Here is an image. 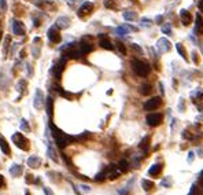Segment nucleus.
Returning <instances> with one entry per match:
<instances>
[{
	"instance_id": "31",
	"label": "nucleus",
	"mask_w": 203,
	"mask_h": 195,
	"mask_svg": "<svg viewBox=\"0 0 203 195\" xmlns=\"http://www.w3.org/2000/svg\"><path fill=\"white\" fill-rule=\"evenodd\" d=\"M104 6H106L107 8H114V10L117 8V4H115L114 0H106V2H104Z\"/></svg>"
},
{
	"instance_id": "15",
	"label": "nucleus",
	"mask_w": 203,
	"mask_h": 195,
	"mask_svg": "<svg viewBox=\"0 0 203 195\" xmlns=\"http://www.w3.org/2000/svg\"><path fill=\"white\" fill-rule=\"evenodd\" d=\"M56 26H58L59 29H66V28L70 26V20H69L67 17L58 18V21H56Z\"/></svg>"
},
{
	"instance_id": "4",
	"label": "nucleus",
	"mask_w": 203,
	"mask_h": 195,
	"mask_svg": "<svg viewBox=\"0 0 203 195\" xmlns=\"http://www.w3.org/2000/svg\"><path fill=\"white\" fill-rule=\"evenodd\" d=\"M161 103H162V99H161L159 96L151 98L150 100H147V102L144 103V110H147V111H154V110H157V109L161 106Z\"/></svg>"
},
{
	"instance_id": "18",
	"label": "nucleus",
	"mask_w": 203,
	"mask_h": 195,
	"mask_svg": "<svg viewBox=\"0 0 203 195\" xmlns=\"http://www.w3.org/2000/svg\"><path fill=\"white\" fill-rule=\"evenodd\" d=\"M0 148H2V151L4 153V154H10V146H8V143L6 142V139L0 135Z\"/></svg>"
},
{
	"instance_id": "1",
	"label": "nucleus",
	"mask_w": 203,
	"mask_h": 195,
	"mask_svg": "<svg viewBox=\"0 0 203 195\" xmlns=\"http://www.w3.org/2000/svg\"><path fill=\"white\" fill-rule=\"evenodd\" d=\"M50 126H51V131H52V136H54V139H55V143L58 144L59 148H65L67 144H70L73 140H77V137L69 136V135H66L65 132H62L61 129H58L52 122L50 124Z\"/></svg>"
},
{
	"instance_id": "33",
	"label": "nucleus",
	"mask_w": 203,
	"mask_h": 195,
	"mask_svg": "<svg viewBox=\"0 0 203 195\" xmlns=\"http://www.w3.org/2000/svg\"><path fill=\"white\" fill-rule=\"evenodd\" d=\"M117 47H118V50L121 51V54H123V55H125V54H126V48H125V46H123L122 43H119V41H118V43H117Z\"/></svg>"
},
{
	"instance_id": "36",
	"label": "nucleus",
	"mask_w": 203,
	"mask_h": 195,
	"mask_svg": "<svg viewBox=\"0 0 203 195\" xmlns=\"http://www.w3.org/2000/svg\"><path fill=\"white\" fill-rule=\"evenodd\" d=\"M33 181H34V176H32V175H28L26 176V183H33Z\"/></svg>"
},
{
	"instance_id": "12",
	"label": "nucleus",
	"mask_w": 203,
	"mask_h": 195,
	"mask_svg": "<svg viewBox=\"0 0 203 195\" xmlns=\"http://www.w3.org/2000/svg\"><path fill=\"white\" fill-rule=\"evenodd\" d=\"M196 36H202L203 34V18L201 14H196V21H195V29H193Z\"/></svg>"
},
{
	"instance_id": "2",
	"label": "nucleus",
	"mask_w": 203,
	"mask_h": 195,
	"mask_svg": "<svg viewBox=\"0 0 203 195\" xmlns=\"http://www.w3.org/2000/svg\"><path fill=\"white\" fill-rule=\"evenodd\" d=\"M132 69H133V72H135L137 76H140V77H147V76L150 74V70H151L148 63L143 62V60H139V59L132 60Z\"/></svg>"
},
{
	"instance_id": "20",
	"label": "nucleus",
	"mask_w": 203,
	"mask_h": 195,
	"mask_svg": "<svg viewBox=\"0 0 203 195\" xmlns=\"http://www.w3.org/2000/svg\"><path fill=\"white\" fill-rule=\"evenodd\" d=\"M10 173H11V176H14V177H18L19 175H22V166L17 165V164L12 165L10 169Z\"/></svg>"
},
{
	"instance_id": "35",
	"label": "nucleus",
	"mask_w": 203,
	"mask_h": 195,
	"mask_svg": "<svg viewBox=\"0 0 203 195\" xmlns=\"http://www.w3.org/2000/svg\"><path fill=\"white\" fill-rule=\"evenodd\" d=\"M0 6H2V11L7 10V4H6V0H0Z\"/></svg>"
},
{
	"instance_id": "40",
	"label": "nucleus",
	"mask_w": 203,
	"mask_h": 195,
	"mask_svg": "<svg viewBox=\"0 0 203 195\" xmlns=\"http://www.w3.org/2000/svg\"><path fill=\"white\" fill-rule=\"evenodd\" d=\"M4 177H3V176L2 175H0V188H2V187H4Z\"/></svg>"
},
{
	"instance_id": "34",
	"label": "nucleus",
	"mask_w": 203,
	"mask_h": 195,
	"mask_svg": "<svg viewBox=\"0 0 203 195\" xmlns=\"http://www.w3.org/2000/svg\"><path fill=\"white\" fill-rule=\"evenodd\" d=\"M141 22H143V25H144V26H150V25H151V21L148 20V18H143Z\"/></svg>"
},
{
	"instance_id": "42",
	"label": "nucleus",
	"mask_w": 203,
	"mask_h": 195,
	"mask_svg": "<svg viewBox=\"0 0 203 195\" xmlns=\"http://www.w3.org/2000/svg\"><path fill=\"white\" fill-rule=\"evenodd\" d=\"M81 188L85 191V193H89V190H91V188L88 187V185H81Z\"/></svg>"
},
{
	"instance_id": "45",
	"label": "nucleus",
	"mask_w": 203,
	"mask_h": 195,
	"mask_svg": "<svg viewBox=\"0 0 203 195\" xmlns=\"http://www.w3.org/2000/svg\"><path fill=\"white\" fill-rule=\"evenodd\" d=\"M26 195H30V194H29V193H26Z\"/></svg>"
},
{
	"instance_id": "38",
	"label": "nucleus",
	"mask_w": 203,
	"mask_h": 195,
	"mask_svg": "<svg viewBox=\"0 0 203 195\" xmlns=\"http://www.w3.org/2000/svg\"><path fill=\"white\" fill-rule=\"evenodd\" d=\"M192 59H193V62H195V63H198V62H199V59H198V54H196V52H192Z\"/></svg>"
},
{
	"instance_id": "25",
	"label": "nucleus",
	"mask_w": 203,
	"mask_h": 195,
	"mask_svg": "<svg viewBox=\"0 0 203 195\" xmlns=\"http://www.w3.org/2000/svg\"><path fill=\"white\" fill-rule=\"evenodd\" d=\"M140 94L141 95H148L151 94V85L150 84H143L140 87Z\"/></svg>"
},
{
	"instance_id": "21",
	"label": "nucleus",
	"mask_w": 203,
	"mask_h": 195,
	"mask_svg": "<svg viewBox=\"0 0 203 195\" xmlns=\"http://www.w3.org/2000/svg\"><path fill=\"white\" fill-rule=\"evenodd\" d=\"M176 48H177V52L180 54V55L183 56V59L184 60H188V56H187V51H185V48H184V46L183 44H176Z\"/></svg>"
},
{
	"instance_id": "6",
	"label": "nucleus",
	"mask_w": 203,
	"mask_h": 195,
	"mask_svg": "<svg viewBox=\"0 0 203 195\" xmlns=\"http://www.w3.org/2000/svg\"><path fill=\"white\" fill-rule=\"evenodd\" d=\"M145 121H147V124L150 126H158L161 122H162V114H159V113H151V114H148V116H147Z\"/></svg>"
},
{
	"instance_id": "5",
	"label": "nucleus",
	"mask_w": 203,
	"mask_h": 195,
	"mask_svg": "<svg viewBox=\"0 0 203 195\" xmlns=\"http://www.w3.org/2000/svg\"><path fill=\"white\" fill-rule=\"evenodd\" d=\"M47 34H48L50 41H52V43H61L62 36H61V33H59V28L56 26V25L55 26H51Z\"/></svg>"
},
{
	"instance_id": "30",
	"label": "nucleus",
	"mask_w": 203,
	"mask_h": 195,
	"mask_svg": "<svg viewBox=\"0 0 203 195\" xmlns=\"http://www.w3.org/2000/svg\"><path fill=\"white\" fill-rule=\"evenodd\" d=\"M148 143H150V137H148V136H145L144 139H143L141 142H140V144H139V147H140V148H147V147H148Z\"/></svg>"
},
{
	"instance_id": "46",
	"label": "nucleus",
	"mask_w": 203,
	"mask_h": 195,
	"mask_svg": "<svg viewBox=\"0 0 203 195\" xmlns=\"http://www.w3.org/2000/svg\"><path fill=\"white\" fill-rule=\"evenodd\" d=\"M198 195H201V194H198Z\"/></svg>"
},
{
	"instance_id": "29",
	"label": "nucleus",
	"mask_w": 203,
	"mask_h": 195,
	"mask_svg": "<svg viewBox=\"0 0 203 195\" xmlns=\"http://www.w3.org/2000/svg\"><path fill=\"white\" fill-rule=\"evenodd\" d=\"M106 177H107V169H106V171H103V172H100V173H97L96 177H95V180H96V181H102V180H104Z\"/></svg>"
},
{
	"instance_id": "26",
	"label": "nucleus",
	"mask_w": 203,
	"mask_h": 195,
	"mask_svg": "<svg viewBox=\"0 0 203 195\" xmlns=\"http://www.w3.org/2000/svg\"><path fill=\"white\" fill-rule=\"evenodd\" d=\"M162 33L166 34V36H172L173 30H172V26H170V24H165L162 26Z\"/></svg>"
},
{
	"instance_id": "13",
	"label": "nucleus",
	"mask_w": 203,
	"mask_h": 195,
	"mask_svg": "<svg viewBox=\"0 0 203 195\" xmlns=\"http://www.w3.org/2000/svg\"><path fill=\"white\" fill-rule=\"evenodd\" d=\"M12 32H14V34H17V36H22V34L25 33V29H24L22 22L12 21Z\"/></svg>"
},
{
	"instance_id": "37",
	"label": "nucleus",
	"mask_w": 203,
	"mask_h": 195,
	"mask_svg": "<svg viewBox=\"0 0 203 195\" xmlns=\"http://www.w3.org/2000/svg\"><path fill=\"white\" fill-rule=\"evenodd\" d=\"M132 48L135 50V51H137L139 54H141V52H143V51H141V48H140V47L137 46V44H132Z\"/></svg>"
},
{
	"instance_id": "11",
	"label": "nucleus",
	"mask_w": 203,
	"mask_h": 195,
	"mask_svg": "<svg viewBox=\"0 0 203 195\" xmlns=\"http://www.w3.org/2000/svg\"><path fill=\"white\" fill-rule=\"evenodd\" d=\"M157 48L158 51H159L161 54H165V52H167V51H170V43L167 41V39H159L158 40V43H157Z\"/></svg>"
},
{
	"instance_id": "32",
	"label": "nucleus",
	"mask_w": 203,
	"mask_h": 195,
	"mask_svg": "<svg viewBox=\"0 0 203 195\" xmlns=\"http://www.w3.org/2000/svg\"><path fill=\"white\" fill-rule=\"evenodd\" d=\"M21 129H22V131H26V132L30 129L29 125H28V122H26L25 120H22V121H21Z\"/></svg>"
},
{
	"instance_id": "10",
	"label": "nucleus",
	"mask_w": 203,
	"mask_h": 195,
	"mask_svg": "<svg viewBox=\"0 0 203 195\" xmlns=\"http://www.w3.org/2000/svg\"><path fill=\"white\" fill-rule=\"evenodd\" d=\"M65 66H66V58L63 56V58L59 60L58 63H56V66H55V69H54V77H55L56 80H59L61 78V76H62V72H63V69H65Z\"/></svg>"
},
{
	"instance_id": "16",
	"label": "nucleus",
	"mask_w": 203,
	"mask_h": 195,
	"mask_svg": "<svg viewBox=\"0 0 203 195\" xmlns=\"http://www.w3.org/2000/svg\"><path fill=\"white\" fill-rule=\"evenodd\" d=\"M180 17H181V21H183V24L185 25V26H188V25L191 24L192 17H191V14H189L187 10H181V11H180Z\"/></svg>"
},
{
	"instance_id": "14",
	"label": "nucleus",
	"mask_w": 203,
	"mask_h": 195,
	"mask_svg": "<svg viewBox=\"0 0 203 195\" xmlns=\"http://www.w3.org/2000/svg\"><path fill=\"white\" fill-rule=\"evenodd\" d=\"M100 47L102 48H104V50H109V51H111L114 50V46L111 44V41H110L109 39H107L104 34H100Z\"/></svg>"
},
{
	"instance_id": "23",
	"label": "nucleus",
	"mask_w": 203,
	"mask_h": 195,
	"mask_svg": "<svg viewBox=\"0 0 203 195\" xmlns=\"http://www.w3.org/2000/svg\"><path fill=\"white\" fill-rule=\"evenodd\" d=\"M52 106H54V100H52V98L48 96L47 98V113H48V117L50 118H52Z\"/></svg>"
},
{
	"instance_id": "22",
	"label": "nucleus",
	"mask_w": 203,
	"mask_h": 195,
	"mask_svg": "<svg viewBox=\"0 0 203 195\" xmlns=\"http://www.w3.org/2000/svg\"><path fill=\"white\" fill-rule=\"evenodd\" d=\"M123 18H125L126 21H135V20H137V14H136L135 11H125L123 12Z\"/></svg>"
},
{
	"instance_id": "3",
	"label": "nucleus",
	"mask_w": 203,
	"mask_h": 195,
	"mask_svg": "<svg viewBox=\"0 0 203 195\" xmlns=\"http://www.w3.org/2000/svg\"><path fill=\"white\" fill-rule=\"evenodd\" d=\"M12 142H14V144H17L18 148L24 150V151H28V150L30 148L29 140L22 135V133H14V135H12Z\"/></svg>"
},
{
	"instance_id": "24",
	"label": "nucleus",
	"mask_w": 203,
	"mask_h": 195,
	"mask_svg": "<svg viewBox=\"0 0 203 195\" xmlns=\"http://www.w3.org/2000/svg\"><path fill=\"white\" fill-rule=\"evenodd\" d=\"M80 48H81V52H82V54H88V52H91V51L93 50V47H92L91 44H88V43H85V41H82L81 46H80Z\"/></svg>"
},
{
	"instance_id": "28",
	"label": "nucleus",
	"mask_w": 203,
	"mask_h": 195,
	"mask_svg": "<svg viewBox=\"0 0 203 195\" xmlns=\"http://www.w3.org/2000/svg\"><path fill=\"white\" fill-rule=\"evenodd\" d=\"M141 185H143V188H144L145 191H148V190H151V188L154 187V183H152V181H148V180H143Z\"/></svg>"
},
{
	"instance_id": "43",
	"label": "nucleus",
	"mask_w": 203,
	"mask_h": 195,
	"mask_svg": "<svg viewBox=\"0 0 203 195\" xmlns=\"http://www.w3.org/2000/svg\"><path fill=\"white\" fill-rule=\"evenodd\" d=\"M162 20H163V18H162V15H158V17L155 18V21H157L158 24H161V22H162Z\"/></svg>"
},
{
	"instance_id": "39",
	"label": "nucleus",
	"mask_w": 203,
	"mask_h": 195,
	"mask_svg": "<svg viewBox=\"0 0 203 195\" xmlns=\"http://www.w3.org/2000/svg\"><path fill=\"white\" fill-rule=\"evenodd\" d=\"M193 155H195L193 153H189V154H188V162H192L193 161V158H195Z\"/></svg>"
},
{
	"instance_id": "7",
	"label": "nucleus",
	"mask_w": 203,
	"mask_h": 195,
	"mask_svg": "<svg viewBox=\"0 0 203 195\" xmlns=\"http://www.w3.org/2000/svg\"><path fill=\"white\" fill-rule=\"evenodd\" d=\"M33 106L37 110H41L44 107V95L41 92V89H36V94H34V99H33Z\"/></svg>"
},
{
	"instance_id": "8",
	"label": "nucleus",
	"mask_w": 203,
	"mask_h": 195,
	"mask_svg": "<svg viewBox=\"0 0 203 195\" xmlns=\"http://www.w3.org/2000/svg\"><path fill=\"white\" fill-rule=\"evenodd\" d=\"M92 10H93V3H91V2L82 3V6L80 7V10H78V17L82 18V17H85V15H89Z\"/></svg>"
},
{
	"instance_id": "44",
	"label": "nucleus",
	"mask_w": 203,
	"mask_h": 195,
	"mask_svg": "<svg viewBox=\"0 0 203 195\" xmlns=\"http://www.w3.org/2000/svg\"><path fill=\"white\" fill-rule=\"evenodd\" d=\"M199 10H201V12H203V0L199 2Z\"/></svg>"
},
{
	"instance_id": "19",
	"label": "nucleus",
	"mask_w": 203,
	"mask_h": 195,
	"mask_svg": "<svg viewBox=\"0 0 203 195\" xmlns=\"http://www.w3.org/2000/svg\"><path fill=\"white\" fill-rule=\"evenodd\" d=\"M161 171H162V165H161V164H155V165H152L150 168L148 175H150V176H158L161 173Z\"/></svg>"
},
{
	"instance_id": "17",
	"label": "nucleus",
	"mask_w": 203,
	"mask_h": 195,
	"mask_svg": "<svg viewBox=\"0 0 203 195\" xmlns=\"http://www.w3.org/2000/svg\"><path fill=\"white\" fill-rule=\"evenodd\" d=\"M41 165V159L39 157L36 155H32L29 159H28V166H30V168H40Z\"/></svg>"
},
{
	"instance_id": "27",
	"label": "nucleus",
	"mask_w": 203,
	"mask_h": 195,
	"mask_svg": "<svg viewBox=\"0 0 203 195\" xmlns=\"http://www.w3.org/2000/svg\"><path fill=\"white\" fill-rule=\"evenodd\" d=\"M118 166H119V171H121V172H126L129 169V164H128V161H125V159L119 161Z\"/></svg>"
},
{
	"instance_id": "41",
	"label": "nucleus",
	"mask_w": 203,
	"mask_h": 195,
	"mask_svg": "<svg viewBox=\"0 0 203 195\" xmlns=\"http://www.w3.org/2000/svg\"><path fill=\"white\" fill-rule=\"evenodd\" d=\"M43 190H44V193H45L47 195H52V193H51V190H50V188H48V187H44V188H43Z\"/></svg>"
},
{
	"instance_id": "9",
	"label": "nucleus",
	"mask_w": 203,
	"mask_h": 195,
	"mask_svg": "<svg viewBox=\"0 0 203 195\" xmlns=\"http://www.w3.org/2000/svg\"><path fill=\"white\" fill-rule=\"evenodd\" d=\"M71 44H69V48L65 51V54H63V56L65 58H71V59H78L80 56L82 55V52H81V50L78 51L77 48H73V47H70Z\"/></svg>"
}]
</instances>
